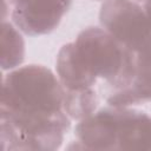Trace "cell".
I'll use <instances>...</instances> for the list:
<instances>
[{
    "mask_svg": "<svg viewBox=\"0 0 151 151\" xmlns=\"http://www.w3.org/2000/svg\"><path fill=\"white\" fill-rule=\"evenodd\" d=\"M134 53L123 47L104 28L87 27L73 42L59 50L55 68L65 91L91 90L98 78L105 79L114 91L130 81Z\"/></svg>",
    "mask_w": 151,
    "mask_h": 151,
    "instance_id": "obj_2",
    "label": "cell"
},
{
    "mask_svg": "<svg viewBox=\"0 0 151 151\" xmlns=\"http://www.w3.org/2000/svg\"><path fill=\"white\" fill-rule=\"evenodd\" d=\"M98 105V96L93 88L80 92L64 91V109L71 119L81 120L91 116Z\"/></svg>",
    "mask_w": 151,
    "mask_h": 151,
    "instance_id": "obj_8",
    "label": "cell"
},
{
    "mask_svg": "<svg viewBox=\"0 0 151 151\" xmlns=\"http://www.w3.org/2000/svg\"><path fill=\"white\" fill-rule=\"evenodd\" d=\"M144 2H145V5H144V11H145V13H146V15H147V19H149L150 24H151V0H145Z\"/></svg>",
    "mask_w": 151,
    "mask_h": 151,
    "instance_id": "obj_9",
    "label": "cell"
},
{
    "mask_svg": "<svg viewBox=\"0 0 151 151\" xmlns=\"http://www.w3.org/2000/svg\"><path fill=\"white\" fill-rule=\"evenodd\" d=\"M101 27L123 47L137 53L151 48V24L132 0H106L99 12Z\"/></svg>",
    "mask_w": 151,
    "mask_h": 151,
    "instance_id": "obj_4",
    "label": "cell"
},
{
    "mask_svg": "<svg viewBox=\"0 0 151 151\" xmlns=\"http://www.w3.org/2000/svg\"><path fill=\"white\" fill-rule=\"evenodd\" d=\"M76 149L151 150V118L142 111L109 107L76 126Z\"/></svg>",
    "mask_w": 151,
    "mask_h": 151,
    "instance_id": "obj_3",
    "label": "cell"
},
{
    "mask_svg": "<svg viewBox=\"0 0 151 151\" xmlns=\"http://www.w3.org/2000/svg\"><path fill=\"white\" fill-rule=\"evenodd\" d=\"M143 1H145V0H143Z\"/></svg>",
    "mask_w": 151,
    "mask_h": 151,
    "instance_id": "obj_11",
    "label": "cell"
},
{
    "mask_svg": "<svg viewBox=\"0 0 151 151\" xmlns=\"http://www.w3.org/2000/svg\"><path fill=\"white\" fill-rule=\"evenodd\" d=\"M25 57V44L20 33L8 22L1 27V67L2 70L19 66Z\"/></svg>",
    "mask_w": 151,
    "mask_h": 151,
    "instance_id": "obj_7",
    "label": "cell"
},
{
    "mask_svg": "<svg viewBox=\"0 0 151 151\" xmlns=\"http://www.w3.org/2000/svg\"><path fill=\"white\" fill-rule=\"evenodd\" d=\"M72 0H15L12 19L27 35L48 34L58 27Z\"/></svg>",
    "mask_w": 151,
    "mask_h": 151,
    "instance_id": "obj_5",
    "label": "cell"
},
{
    "mask_svg": "<svg viewBox=\"0 0 151 151\" xmlns=\"http://www.w3.org/2000/svg\"><path fill=\"white\" fill-rule=\"evenodd\" d=\"M0 122L2 150L59 149L71 126L60 80L41 65L8 73L2 83Z\"/></svg>",
    "mask_w": 151,
    "mask_h": 151,
    "instance_id": "obj_1",
    "label": "cell"
},
{
    "mask_svg": "<svg viewBox=\"0 0 151 151\" xmlns=\"http://www.w3.org/2000/svg\"><path fill=\"white\" fill-rule=\"evenodd\" d=\"M106 100L111 106L118 107L151 101V48L134 53L130 81L119 90L110 91Z\"/></svg>",
    "mask_w": 151,
    "mask_h": 151,
    "instance_id": "obj_6",
    "label": "cell"
},
{
    "mask_svg": "<svg viewBox=\"0 0 151 151\" xmlns=\"http://www.w3.org/2000/svg\"><path fill=\"white\" fill-rule=\"evenodd\" d=\"M8 1H9V4H13V2L15 1V0H8Z\"/></svg>",
    "mask_w": 151,
    "mask_h": 151,
    "instance_id": "obj_10",
    "label": "cell"
}]
</instances>
